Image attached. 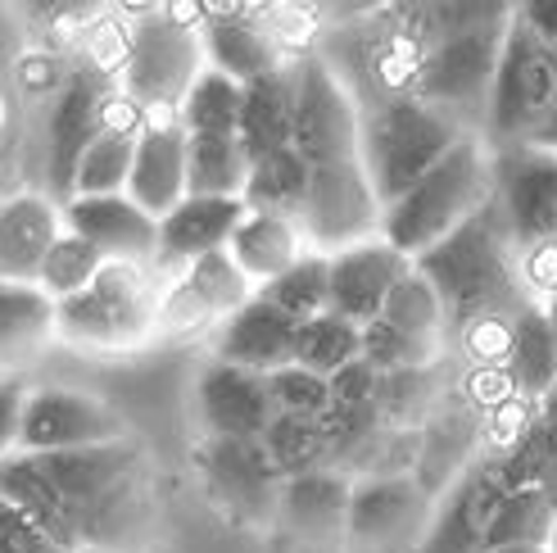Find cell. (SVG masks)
<instances>
[{"instance_id":"40","label":"cell","mask_w":557,"mask_h":553,"mask_svg":"<svg viewBox=\"0 0 557 553\" xmlns=\"http://www.w3.org/2000/svg\"><path fill=\"white\" fill-rule=\"evenodd\" d=\"M381 322H389V327L404 331V336H412V341L440 345V331H444V322H449V314H444L435 286H431L426 276L417 272V263H412V272L395 286V295H389Z\"/></svg>"},{"instance_id":"16","label":"cell","mask_w":557,"mask_h":553,"mask_svg":"<svg viewBox=\"0 0 557 553\" xmlns=\"http://www.w3.org/2000/svg\"><path fill=\"white\" fill-rule=\"evenodd\" d=\"M494 200L517 250L557 245V155L531 146L494 150Z\"/></svg>"},{"instance_id":"6","label":"cell","mask_w":557,"mask_h":553,"mask_svg":"<svg viewBox=\"0 0 557 553\" xmlns=\"http://www.w3.org/2000/svg\"><path fill=\"white\" fill-rule=\"evenodd\" d=\"M205 14L154 10L132 27L123 54V96L141 109L146 123H177L190 87L209 69L200 41Z\"/></svg>"},{"instance_id":"7","label":"cell","mask_w":557,"mask_h":553,"mask_svg":"<svg viewBox=\"0 0 557 553\" xmlns=\"http://www.w3.org/2000/svg\"><path fill=\"white\" fill-rule=\"evenodd\" d=\"M104 132H146V114L127 96H114L100 69H77L46 119V182L60 205L73 200L77 163Z\"/></svg>"},{"instance_id":"14","label":"cell","mask_w":557,"mask_h":553,"mask_svg":"<svg viewBox=\"0 0 557 553\" xmlns=\"http://www.w3.org/2000/svg\"><path fill=\"white\" fill-rule=\"evenodd\" d=\"M114 440H127L123 418L91 391H73V385H33L27 391L18 454H69L114 445Z\"/></svg>"},{"instance_id":"39","label":"cell","mask_w":557,"mask_h":553,"mask_svg":"<svg viewBox=\"0 0 557 553\" xmlns=\"http://www.w3.org/2000/svg\"><path fill=\"white\" fill-rule=\"evenodd\" d=\"M104 255L96 250V245H87L77 232H60V241L46 250V259H41V272H37V286L54 299V304H64V299H73V295H82L87 291L96 276L104 272Z\"/></svg>"},{"instance_id":"25","label":"cell","mask_w":557,"mask_h":553,"mask_svg":"<svg viewBox=\"0 0 557 553\" xmlns=\"http://www.w3.org/2000/svg\"><path fill=\"white\" fill-rule=\"evenodd\" d=\"M200 41H205L209 69L236 77L240 87H255V82L290 69L282 46H276V37L268 33V27H259L249 14H205Z\"/></svg>"},{"instance_id":"37","label":"cell","mask_w":557,"mask_h":553,"mask_svg":"<svg viewBox=\"0 0 557 553\" xmlns=\"http://www.w3.org/2000/svg\"><path fill=\"white\" fill-rule=\"evenodd\" d=\"M136 142H141V132H104L77 163L73 196H127L136 169Z\"/></svg>"},{"instance_id":"23","label":"cell","mask_w":557,"mask_h":553,"mask_svg":"<svg viewBox=\"0 0 557 553\" xmlns=\"http://www.w3.org/2000/svg\"><path fill=\"white\" fill-rule=\"evenodd\" d=\"M64 232V209L37 191L0 200V282H37L41 259Z\"/></svg>"},{"instance_id":"35","label":"cell","mask_w":557,"mask_h":553,"mask_svg":"<svg viewBox=\"0 0 557 553\" xmlns=\"http://www.w3.org/2000/svg\"><path fill=\"white\" fill-rule=\"evenodd\" d=\"M557 531V513L553 504L544 500V490L531 486V490H508L498 500L490 527H485V553L490 549H517V544H531V549H548Z\"/></svg>"},{"instance_id":"36","label":"cell","mask_w":557,"mask_h":553,"mask_svg":"<svg viewBox=\"0 0 557 553\" xmlns=\"http://www.w3.org/2000/svg\"><path fill=\"white\" fill-rule=\"evenodd\" d=\"M240 109H245L240 82L218 69H205L200 82L190 87L177 123L186 127V136H240Z\"/></svg>"},{"instance_id":"11","label":"cell","mask_w":557,"mask_h":553,"mask_svg":"<svg viewBox=\"0 0 557 553\" xmlns=\"http://www.w3.org/2000/svg\"><path fill=\"white\" fill-rule=\"evenodd\" d=\"M295 155L309 169L363 159V109L326 60L295 64Z\"/></svg>"},{"instance_id":"5","label":"cell","mask_w":557,"mask_h":553,"mask_svg":"<svg viewBox=\"0 0 557 553\" xmlns=\"http://www.w3.org/2000/svg\"><path fill=\"white\" fill-rule=\"evenodd\" d=\"M462 136H471L462 123L417 96L381 100L372 114H363V163L381 209H389L431 169H440Z\"/></svg>"},{"instance_id":"1","label":"cell","mask_w":557,"mask_h":553,"mask_svg":"<svg viewBox=\"0 0 557 553\" xmlns=\"http://www.w3.org/2000/svg\"><path fill=\"white\" fill-rule=\"evenodd\" d=\"M0 500L60 549L136 553L159 517L154 472L136 440L69 450V454H14L0 463Z\"/></svg>"},{"instance_id":"19","label":"cell","mask_w":557,"mask_h":553,"mask_svg":"<svg viewBox=\"0 0 557 553\" xmlns=\"http://www.w3.org/2000/svg\"><path fill=\"white\" fill-rule=\"evenodd\" d=\"M195 400H200L205 435L218 440H263L268 427L276 422V400L268 391V377L232 368L222 358H213L200 372Z\"/></svg>"},{"instance_id":"10","label":"cell","mask_w":557,"mask_h":553,"mask_svg":"<svg viewBox=\"0 0 557 553\" xmlns=\"http://www.w3.org/2000/svg\"><path fill=\"white\" fill-rule=\"evenodd\" d=\"M195 472H200V486L209 494V504L227 521L249 527V531L276 527L286 477L276 472V463L263 450V440L205 435L200 445H195Z\"/></svg>"},{"instance_id":"33","label":"cell","mask_w":557,"mask_h":553,"mask_svg":"<svg viewBox=\"0 0 557 553\" xmlns=\"http://www.w3.org/2000/svg\"><path fill=\"white\" fill-rule=\"evenodd\" d=\"M309 182H313V169L295 155V146H286L268 159H255V173H249V186H245V205L255 213L299 218L304 200H309Z\"/></svg>"},{"instance_id":"12","label":"cell","mask_w":557,"mask_h":553,"mask_svg":"<svg viewBox=\"0 0 557 553\" xmlns=\"http://www.w3.org/2000/svg\"><path fill=\"white\" fill-rule=\"evenodd\" d=\"M431 527V490L417 477H368L354 481L345 553H422Z\"/></svg>"},{"instance_id":"8","label":"cell","mask_w":557,"mask_h":553,"mask_svg":"<svg viewBox=\"0 0 557 553\" xmlns=\"http://www.w3.org/2000/svg\"><path fill=\"white\" fill-rule=\"evenodd\" d=\"M163 286L141 263H104L96 282L60 304V336L87 349H132L159 331Z\"/></svg>"},{"instance_id":"29","label":"cell","mask_w":557,"mask_h":553,"mask_svg":"<svg viewBox=\"0 0 557 553\" xmlns=\"http://www.w3.org/2000/svg\"><path fill=\"white\" fill-rule=\"evenodd\" d=\"M295 142V64L245 87L240 146L249 159H268Z\"/></svg>"},{"instance_id":"13","label":"cell","mask_w":557,"mask_h":553,"mask_svg":"<svg viewBox=\"0 0 557 553\" xmlns=\"http://www.w3.org/2000/svg\"><path fill=\"white\" fill-rule=\"evenodd\" d=\"M381 200L368 177V163H336V169H313L309 200H304L299 228L309 236V250L341 255L349 245H363L381 236Z\"/></svg>"},{"instance_id":"50","label":"cell","mask_w":557,"mask_h":553,"mask_svg":"<svg viewBox=\"0 0 557 553\" xmlns=\"http://www.w3.org/2000/svg\"><path fill=\"white\" fill-rule=\"evenodd\" d=\"M544 318L557 327V299H548V304H544Z\"/></svg>"},{"instance_id":"45","label":"cell","mask_w":557,"mask_h":553,"mask_svg":"<svg viewBox=\"0 0 557 553\" xmlns=\"http://www.w3.org/2000/svg\"><path fill=\"white\" fill-rule=\"evenodd\" d=\"M27 391H33V385H23V377H0V463L18 454Z\"/></svg>"},{"instance_id":"26","label":"cell","mask_w":557,"mask_h":553,"mask_svg":"<svg viewBox=\"0 0 557 553\" xmlns=\"http://www.w3.org/2000/svg\"><path fill=\"white\" fill-rule=\"evenodd\" d=\"M60 336V304L37 282H0V377H18Z\"/></svg>"},{"instance_id":"49","label":"cell","mask_w":557,"mask_h":553,"mask_svg":"<svg viewBox=\"0 0 557 553\" xmlns=\"http://www.w3.org/2000/svg\"><path fill=\"white\" fill-rule=\"evenodd\" d=\"M490 553H548V549H531V544H517V549H490Z\"/></svg>"},{"instance_id":"47","label":"cell","mask_w":557,"mask_h":553,"mask_svg":"<svg viewBox=\"0 0 557 553\" xmlns=\"http://www.w3.org/2000/svg\"><path fill=\"white\" fill-rule=\"evenodd\" d=\"M525 146H531V150H544V155H557V109H553L548 123H544V127H540Z\"/></svg>"},{"instance_id":"48","label":"cell","mask_w":557,"mask_h":553,"mask_svg":"<svg viewBox=\"0 0 557 553\" xmlns=\"http://www.w3.org/2000/svg\"><path fill=\"white\" fill-rule=\"evenodd\" d=\"M540 490H544V500H548V504H553V513H557V458H553V467H548V477H544V486H540Z\"/></svg>"},{"instance_id":"43","label":"cell","mask_w":557,"mask_h":553,"mask_svg":"<svg viewBox=\"0 0 557 553\" xmlns=\"http://www.w3.org/2000/svg\"><path fill=\"white\" fill-rule=\"evenodd\" d=\"M0 553H64L33 517H23L10 500H0Z\"/></svg>"},{"instance_id":"31","label":"cell","mask_w":557,"mask_h":553,"mask_svg":"<svg viewBox=\"0 0 557 553\" xmlns=\"http://www.w3.org/2000/svg\"><path fill=\"white\" fill-rule=\"evenodd\" d=\"M508 377L517 385V395L531 404H544L557 391V327L544 318L540 304H531V309L517 318Z\"/></svg>"},{"instance_id":"3","label":"cell","mask_w":557,"mask_h":553,"mask_svg":"<svg viewBox=\"0 0 557 553\" xmlns=\"http://www.w3.org/2000/svg\"><path fill=\"white\" fill-rule=\"evenodd\" d=\"M494 200V146L481 132L462 136L449 159L431 169L408 196H399L381 218V236L412 263L440 241H449Z\"/></svg>"},{"instance_id":"41","label":"cell","mask_w":557,"mask_h":553,"mask_svg":"<svg viewBox=\"0 0 557 553\" xmlns=\"http://www.w3.org/2000/svg\"><path fill=\"white\" fill-rule=\"evenodd\" d=\"M440 358V345L431 341H412L404 331H395L389 322H372L363 327V364L376 372V377H399V372H426L435 368Z\"/></svg>"},{"instance_id":"30","label":"cell","mask_w":557,"mask_h":553,"mask_svg":"<svg viewBox=\"0 0 557 553\" xmlns=\"http://www.w3.org/2000/svg\"><path fill=\"white\" fill-rule=\"evenodd\" d=\"M255 159L245 155L240 136H190L186 155V196H218V200H245Z\"/></svg>"},{"instance_id":"34","label":"cell","mask_w":557,"mask_h":553,"mask_svg":"<svg viewBox=\"0 0 557 553\" xmlns=\"http://www.w3.org/2000/svg\"><path fill=\"white\" fill-rule=\"evenodd\" d=\"M263 450L272 454L276 472L286 481H295V477H309V472H326L331 458H336V435H331L326 422L282 418V413H276V422L263 435Z\"/></svg>"},{"instance_id":"9","label":"cell","mask_w":557,"mask_h":553,"mask_svg":"<svg viewBox=\"0 0 557 553\" xmlns=\"http://www.w3.org/2000/svg\"><path fill=\"white\" fill-rule=\"evenodd\" d=\"M553 109H557V50L521 19V10H512L504 54H498L490 123H485L494 150L525 146L548 123Z\"/></svg>"},{"instance_id":"38","label":"cell","mask_w":557,"mask_h":553,"mask_svg":"<svg viewBox=\"0 0 557 553\" xmlns=\"http://www.w3.org/2000/svg\"><path fill=\"white\" fill-rule=\"evenodd\" d=\"M268 304H276L282 314H290L295 322H309L318 314L331 309V255L309 250L290 272H282L276 282H268L259 291Z\"/></svg>"},{"instance_id":"42","label":"cell","mask_w":557,"mask_h":553,"mask_svg":"<svg viewBox=\"0 0 557 553\" xmlns=\"http://www.w3.org/2000/svg\"><path fill=\"white\" fill-rule=\"evenodd\" d=\"M268 391L276 400L282 418H309V422H331V381L309 372V368H282L268 377Z\"/></svg>"},{"instance_id":"32","label":"cell","mask_w":557,"mask_h":553,"mask_svg":"<svg viewBox=\"0 0 557 553\" xmlns=\"http://www.w3.org/2000/svg\"><path fill=\"white\" fill-rule=\"evenodd\" d=\"M295 364L309 368L318 377H341L345 368L363 364V327H354L341 314H318L309 322H299V336H295Z\"/></svg>"},{"instance_id":"27","label":"cell","mask_w":557,"mask_h":553,"mask_svg":"<svg viewBox=\"0 0 557 553\" xmlns=\"http://www.w3.org/2000/svg\"><path fill=\"white\" fill-rule=\"evenodd\" d=\"M227 255L236 259V268L255 282L259 291L268 282H276L282 272H290L304 255H309V236H304L299 218L286 213H245V223L236 228Z\"/></svg>"},{"instance_id":"17","label":"cell","mask_w":557,"mask_h":553,"mask_svg":"<svg viewBox=\"0 0 557 553\" xmlns=\"http://www.w3.org/2000/svg\"><path fill=\"white\" fill-rule=\"evenodd\" d=\"M349 508H354V481L341 477L336 467H326V472H309V477L286 481L276 527H282L286 540L304 553H345Z\"/></svg>"},{"instance_id":"51","label":"cell","mask_w":557,"mask_h":553,"mask_svg":"<svg viewBox=\"0 0 557 553\" xmlns=\"http://www.w3.org/2000/svg\"><path fill=\"white\" fill-rule=\"evenodd\" d=\"M64 553H100V549H64Z\"/></svg>"},{"instance_id":"52","label":"cell","mask_w":557,"mask_h":553,"mask_svg":"<svg viewBox=\"0 0 557 553\" xmlns=\"http://www.w3.org/2000/svg\"><path fill=\"white\" fill-rule=\"evenodd\" d=\"M548 553H557V531H553V540H548Z\"/></svg>"},{"instance_id":"15","label":"cell","mask_w":557,"mask_h":553,"mask_svg":"<svg viewBox=\"0 0 557 553\" xmlns=\"http://www.w3.org/2000/svg\"><path fill=\"white\" fill-rule=\"evenodd\" d=\"M255 295H259V286L236 268V259L227 250L205 255L163 282L159 331H169V336H190V331L222 327Z\"/></svg>"},{"instance_id":"22","label":"cell","mask_w":557,"mask_h":553,"mask_svg":"<svg viewBox=\"0 0 557 553\" xmlns=\"http://www.w3.org/2000/svg\"><path fill=\"white\" fill-rule=\"evenodd\" d=\"M295 336L299 322L276 309V304H268L263 295H255L240 314H232L218 327V358L232 368L272 377L295 364Z\"/></svg>"},{"instance_id":"21","label":"cell","mask_w":557,"mask_h":553,"mask_svg":"<svg viewBox=\"0 0 557 553\" xmlns=\"http://www.w3.org/2000/svg\"><path fill=\"white\" fill-rule=\"evenodd\" d=\"M245 200H218V196H186L169 218H159V255L154 263L182 272L186 263L227 250L236 228L245 223Z\"/></svg>"},{"instance_id":"4","label":"cell","mask_w":557,"mask_h":553,"mask_svg":"<svg viewBox=\"0 0 557 553\" xmlns=\"http://www.w3.org/2000/svg\"><path fill=\"white\" fill-rule=\"evenodd\" d=\"M512 10H462L454 27L435 33V46L422 54L412 96L435 105L471 132V119L490 123V100H494V77H498V54H504Z\"/></svg>"},{"instance_id":"2","label":"cell","mask_w":557,"mask_h":553,"mask_svg":"<svg viewBox=\"0 0 557 553\" xmlns=\"http://www.w3.org/2000/svg\"><path fill=\"white\" fill-rule=\"evenodd\" d=\"M417 272L435 286L454 327H471L481 318H521L531 309V295L521 286L517 241L498 200H490L449 241L426 250L417 259Z\"/></svg>"},{"instance_id":"44","label":"cell","mask_w":557,"mask_h":553,"mask_svg":"<svg viewBox=\"0 0 557 553\" xmlns=\"http://www.w3.org/2000/svg\"><path fill=\"white\" fill-rule=\"evenodd\" d=\"M521 263V286L531 295V304L557 299V245H531V250H517Z\"/></svg>"},{"instance_id":"46","label":"cell","mask_w":557,"mask_h":553,"mask_svg":"<svg viewBox=\"0 0 557 553\" xmlns=\"http://www.w3.org/2000/svg\"><path fill=\"white\" fill-rule=\"evenodd\" d=\"M521 19L535 27V33L557 50V0H535V5H521Z\"/></svg>"},{"instance_id":"18","label":"cell","mask_w":557,"mask_h":553,"mask_svg":"<svg viewBox=\"0 0 557 553\" xmlns=\"http://www.w3.org/2000/svg\"><path fill=\"white\" fill-rule=\"evenodd\" d=\"M408 272L412 259L399 255L385 236L331 255V314L349 318L354 327H372Z\"/></svg>"},{"instance_id":"24","label":"cell","mask_w":557,"mask_h":553,"mask_svg":"<svg viewBox=\"0 0 557 553\" xmlns=\"http://www.w3.org/2000/svg\"><path fill=\"white\" fill-rule=\"evenodd\" d=\"M186 155H190V136L182 123H146L141 142H136V169L127 196L150 218H169L186 200Z\"/></svg>"},{"instance_id":"20","label":"cell","mask_w":557,"mask_h":553,"mask_svg":"<svg viewBox=\"0 0 557 553\" xmlns=\"http://www.w3.org/2000/svg\"><path fill=\"white\" fill-rule=\"evenodd\" d=\"M64 209V228L77 232L109 263L150 268L159 255V218H150L132 196H73Z\"/></svg>"},{"instance_id":"28","label":"cell","mask_w":557,"mask_h":553,"mask_svg":"<svg viewBox=\"0 0 557 553\" xmlns=\"http://www.w3.org/2000/svg\"><path fill=\"white\" fill-rule=\"evenodd\" d=\"M504 481L490 472H471L449 504L435 513V527L422 544V553H485V527L504 500Z\"/></svg>"}]
</instances>
